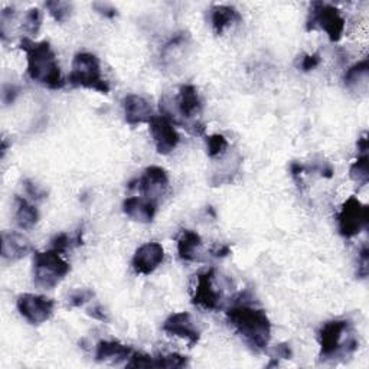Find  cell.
Here are the masks:
<instances>
[{"label": "cell", "instance_id": "cell-28", "mask_svg": "<svg viewBox=\"0 0 369 369\" xmlns=\"http://www.w3.org/2000/svg\"><path fill=\"white\" fill-rule=\"evenodd\" d=\"M322 63V55L321 52H315V53H306L302 56L300 64H299V70H302L303 72H309L311 70H315L321 65Z\"/></svg>", "mask_w": 369, "mask_h": 369}, {"label": "cell", "instance_id": "cell-13", "mask_svg": "<svg viewBox=\"0 0 369 369\" xmlns=\"http://www.w3.org/2000/svg\"><path fill=\"white\" fill-rule=\"evenodd\" d=\"M163 332L170 336H178L188 340L190 347L196 345L201 339V330L198 329L193 318L188 311H179V313L170 315L163 323Z\"/></svg>", "mask_w": 369, "mask_h": 369}, {"label": "cell", "instance_id": "cell-30", "mask_svg": "<svg viewBox=\"0 0 369 369\" xmlns=\"http://www.w3.org/2000/svg\"><path fill=\"white\" fill-rule=\"evenodd\" d=\"M358 277L366 278L369 273V248L368 245H363L358 255Z\"/></svg>", "mask_w": 369, "mask_h": 369}, {"label": "cell", "instance_id": "cell-4", "mask_svg": "<svg viewBox=\"0 0 369 369\" xmlns=\"http://www.w3.org/2000/svg\"><path fill=\"white\" fill-rule=\"evenodd\" d=\"M68 82L72 87L94 90L101 94L110 93V85L101 75L100 60L90 52H78L74 56Z\"/></svg>", "mask_w": 369, "mask_h": 369}, {"label": "cell", "instance_id": "cell-31", "mask_svg": "<svg viewBox=\"0 0 369 369\" xmlns=\"http://www.w3.org/2000/svg\"><path fill=\"white\" fill-rule=\"evenodd\" d=\"M94 296L93 290L90 289H78L70 296V303L72 307H81L84 303L91 300Z\"/></svg>", "mask_w": 369, "mask_h": 369}, {"label": "cell", "instance_id": "cell-39", "mask_svg": "<svg viewBox=\"0 0 369 369\" xmlns=\"http://www.w3.org/2000/svg\"><path fill=\"white\" fill-rule=\"evenodd\" d=\"M212 254L215 255V257H225V255L230 254V247L228 245H221L216 250H214Z\"/></svg>", "mask_w": 369, "mask_h": 369}, {"label": "cell", "instance_id": "cell-12", "mask_svg": "<svg viewBox=\"0 0 369 369\" xmlns=\"http://www.w3.org/2000/svg\"><path fill=\"white\" fill-rule=\"evenodd\" d=\"M192 303L207 310H216L221 303V293L214 289L215 270L209 268L204 273L196 274Z\"/></svg>", "mask_w": 369, "mask_h": 369}, {"label": "cell", "instance_id": "cell-5", "mask_svg": "<svg viewBox=\"0 0 369 369\" xmlns=\"http://www.w3.org/2000/svg\"><path fill=\"white\" fill-rule=\"evenodd\" d=\"M71 267L56 250L37 251L34 255V283L39 289L51 290L67 277Z\"/></svg>", "mask_w": 369, "mask_h": 369}, {"label": "cell", "instance_id": "cell-34", "mask_svg": "<svg viewBox=\"0 0 369 369\" xmlns=\"http://www.w3.org/2000/svg\"><path fill=\"white\" fill-rule=\"evenodd\" d=\"M307 170V167L299 162H293L290 164V174H292V178L294 179V182L297 183L299 188H303V175L304 172Z\"/></svg>", "mask_w": 369, "mask_h": 369}, {"label": "cell", "instance_id": "cell-3", "mask_svg": "<svg viewBox=\"0 0 369 369\" xmlns=\"http://www.w3.org/2000/svg\"><path fill=\"white\" fill-rule=\"evenodd\" d=\"M348 332H351V322L348 321L336 319L325 323L319 332L321 358L328 361L354 355L358 351L359 344L354 335L344 342V336Z\"/></svg>", "mask_w": 369, "mask_h": 369}, {"label": "cell", "instance_id": "cell-19", "mask_svg": "<svg viewBox=\"0 0 369 369\" xmlns=\"http://www.w3.org/2000/svg\"><path fill=\"white\" fill-rule=\"evenodd\" d=\"M202 248V238L201 235L190 231L185 230L178 241V254L181 260L183 261H195L200 255V251Z\"/></svg>", "mask_w": 369, "mask_h": 369}, {"label": "cell", "instance_id": "cell-14", "mask_svg": "<svg viewBox=\"0 0 369 369\" xmlns=\"http://www.w3.org/2000/svg\"><path fill=\"white\" fill-rule=\"evenodd\" d=\"M164 259V250L159 242H146L138 247L133 255L131 266L137 274H152Z\"/></svg>", "mask_w": 369, "mask_h": 369}, {"label": "cell", "instance_id": "cell-8", "mask_svg": "<svg viewBox=\"0 0 369 369\" xmlns=\"http://www.w3.org/2000/svg\"><path fill=\"white\" fill-rule=\"evenodd\" d=\"M179 116L185 120L183 127L192 134L201 136L205 131V124L195 120L202 112V101L198 90L190 84L181 85L178 97L175 100Z\"/></svg>", "mask_w": 369, "mask_h": 369}, {"label": "cell", "instance_id": "cell-6", "mask_svg": "<svg viewBox=\"0 0 369 369\" xmlns=\"http://www.w3.org/2000/svg\"><path fill=\"white\" fill-rule=\"evenodd\" d=\"M347 20L340 15V11L323 2H315L310 6L309 19L306 23L307 31H323L330 42L340 41L345 31Z\"/></svg>", "mask_w": 369, "mask_h": 369}, {"label": "cell", "instance_id": "cell-36", "mask_svg": "<svg viewBox=\"0 0 369 369\" xmlns=\"http://www.w3.org/2000/svg\"><path fill=\"white\" fill-rule=\"evenodd\" d=\"M89 315L97 321H101V322H107L108 321V316H107V311L104 310L103 306L97 304L91 309H89Z\"/></svg>", "mask_w": 369, "mask_h": 369}, {"label": "cell", "instance_id": "cell-25", "mask_svg": "<svg viewBox=\"0 0 369 369\" xmlns=\"http://www.w3.org/2000/svg\"><path fill=\"white\" fill-rule=\"evenodd\" d=\"M42 25V13L38 8H32L26 12L22 27L30 37H37Z\"/></svg>", "mask_w": 369, "mask_h": 369}, {"label": "cell", "instance_id": "cell-20", "mask_svg": "<svg viewBox=\"0 0 369 369\" xmlns=\"http://www.w3.org/2000/svg\"><path fill=\"white\" fill-rule=\"evenodd\" d=\"M241 20L240 13L233 6H214L211 9V25L216 35H222L226 27Z\"/></svg>", "mask_w": 369, "mask_h": 369}, {"label": "cell", "instance_id": "cell-22", "mask_svg": "<svg viewBox=\"0 0 369 369\" xmlns=\"http://www.w3.org/2000/svg\"><path fill=\"white\" fill-rule=\"evenodd\" d=\"M368 75H369V61L368 58L356 63L355 65H352L345 77V87L351 91H361L362 89L366 90V85H368Z\"/></svg>", "mask_w": 369, "mask_h": 369}, {"label": "cell", "instance_id": "cell-16", "mask_svg": "<svg viewBox=\"0 0 369 369\" xmlns=\"http://www.w3.org/2000/svg\"><path fill=\"white\" fill-rule=\"evenodd\" d=\"M157 204L146 196H130L123 202V212L136 222L149 224L156 215Z\"/></svg>", "mask_w": 369, "mask_h": 369}, {"label": "cell", "instance_id": "cell-38", "mask_svg": "<svg viewBox=\"0 0 369 369\" xmlns=\"http://www.w3.org/2000/svg\"><path fill=\"white\" fill-rule=\"evenodd\" d=\"M358 149H359L361 155L368 153V149H369V143H368V133H363V134L358 138Z\"/></svg>", "mask_w": 369, "mask_h": 369}, {"label": "cell", "instance_id": "cell-32", "mask_svg": "<svg viewBox=\"0 0 369 369\" xmlns=\"http://www.w3.org/2000/svg\"><path fill=\"white\" fill-rule=\"evenodd\" d=\"M23 188H25L26 193L30 195L32 200H35V201H42L46 198V190L42 189L39 185L34 183L32 181H30V179L23 181Z\"/></svg>", "mask_w": 369, "mask_h": 369}, {"label": "cell", "instance_id": "cell-27", "mask_svg": "<svg viewBox=\"0 0 369 369\" xmlns=\"http://www.w3.org/2000/svg\"><path fill=\"white\" fill-rule=\"evenodd\" d=\"M205 141H207V149H208L209 157L222 156L230 146L228 140H226V137L222 134H211L205 138Z\"/></svg>", "mask_w": 369, "mask_h": 369}, {"label": "cell", "instance_id": "cell-9", "mask_svg": "<svg viewBox=\"0 0 369 369\" xmlns=\"http://www.w3.org/2000/svg\"><path fill=\"white\" fill-rule=\"evenodd\" d=\"M16 306L19 313L31 325H41L51 319L55 309V302L46 296L23 293L18 297Z\"/></svg>", "mask_w": 369, "mask_h": 369}, {"label": "cell", "instance_id": "cell-7", "mask_svg": "<svg viewBox=\"0 0 369 369\" xmlns=\"http://www.w3.org/2000/svg\"><path fill=\"white\" fill-rule=\"evenodd\" d=\"M369 224V208L356 196H349L337 214L339 233L344 238L359 235Z\"/></svg>", "mask_w": 369, "mask_h": 369}, {"label": "cell", "instance_id": "cell-35", "mask_svg": "<svg viewBox=\"0 0 369 369\" xmlns=\"http://www.w3.org/2000/svg\"><path fill=\"white\" fill-rule=\"evenodd\" d=\"M19 93H20V89L16 87V85H12V84L5 85V87H4V93H2L4 103H5L6 105H8V104H12V103L16 100V97L19 96Z\"/></svg>", "mask_w": 369, "mask_h": 369}, {"label": "cell", "instance_id": "cell-11", "mask_svg": "<svg viewBox=\"0 0 369 369\" xmlns=\"http://www.w3.org/2000/svg\"><path fill=\"white\" fill-rule=\"evenodd\" d=\"M137 185H134L133 182H130L129 188L130 189H140V192L143 193V196L149 198L152 201H157L159 198L166 192L167 186H169V176L167 172L160 167V166H149L145 174L141 178H138L136 181Z\"/></svg>", "mask_w": 369, "mask_h": 369}, {"label": "cell", "instance_id": "cell-26", "mask_svg": "<svg viewBox=\"0 0 369 369\" xmlns=\"http://www.w3.org/2000/svg\"><path fill=\"white\" fill-rule=\"evenodd\" d=\"M45 8L51 13V16L60 23L65 22L72 13V5L70 2H63V0H52V2H46Z\"/></svg>", "mask_w": 369, "mask_h": 369}, {"label": "cell", "instance_id": "cell-23", "mask_svg": "<svg viewBox=\"0 0 369 369\" xmlns=\"http://www.w3.org/2000/svg\"><path fill=\"white\" fill-rule=\"evenodd\" d=\"M351 179L359 186H365L369 182V157L368 153L361 155L349 169Z\"/></svg>", "mask_w": 369, "mask_h": 369}, {"label": "cell", "instance_id": "cell-10", "mask_svg": "<svg viewBox=\"0 0 369 369\" xmlns=\"http://www.w3.org/2000/svg\"><path fill=\"white\" fill-rule=\"evenodd\" d=\"M150 133L155 141L157 153L169 155L176 149L181 141V136L175 129V124L164 116H153L149 122Z\"/></svg>", "mask_w": 369, "mask_h": 369}, {"label": "cell", "instance_id": "cell-18", "mask_svg": "<svg viewBox=\"0 0 369 369\" xmlns=\"http://www.w3.org/2000/svg\"><path fill=\"white\" fill-rule=\"evenodd\" d=\"M131 354V348L119 342V340H101L96 349V359L98 362L119 363L130 359Z\"/></svg>", "mask_w": 369, "mask_h": 369}, {"label": "cell", "instance_id": "cell-37", "mask_svg": "<svg viewBox=\"0 0 369 369\" xmlns=\"http://www.w3.org/2000/svg\"><path fill=\"white\" fill-rule=\"evenodd\" d=\"M276 355H277V358H280V359H292L293 352H292V348H290L289 344H280V345L276 348Z\"/></svg>", "mask_w": 369, "mask_h": 369}, {"label": "cell", "instance_id": "cell-29", "mask_svg": "<svg viewBox=\"0 0 369 369\" xmlns=\"http://www.w3.org/2000/svg\"><path fill=\"white\" fill-rule=\"evenodd\" d=\"M127 368H153V356L143 352H133Z\"/></svg>", "mask_w": 369, "mask_h": 369}, {"label": "cell", "instance_id": "cell-33", "mask_svg": "<svg viewBox=\"0 0 369 369\" xmlns=\"http://www.w3.org/2000/svg\"><path fill=\"white\" fill-rule=\"evenodd\" d=\"M93 9L100 13L101 16L104 18H108V19H112V18H116L117 16V9L110 5V4H104V2H94L93 4Z\"/></svg>", "mask_w": 369, "mask_h": 369}, {"label": "cell", "instance_id": "cell-21", "mask_svg": "<svg viewBox=\"0 0 369 369\" xmlns=\"http://www.w3.org/2000/svg\"><path fill=\"white\" fill-rule=\"evenodd\" d=\"M39 221L38 209L27 202L25 198L16 196V212L15 222L20 230H32Z\"/></svg>", "mask_w": 369, "mask_h": 369}, {"label": "cell", "instance_id": "cell-17", "mask_svg": "<svg viewBox=\"0 0 369 369\" xmlns=\"http://www.w3.org/2000/svg\"><path fill=\"white\" fill-rule=\"evenodd\" d=\"M32 251V244L25 235L15 231L2 233V257L8 261H18Z\"/></svg>", "mask_w": 369, "mask_h": 369}, {"label": "cell", "instance_id": "cell-15", "mask_svg": "<svg viewBox=\"0 0 369 369\" xmlns=\"http://www.w3.org/2000/svg\"><path fill=\"white\" fill-rule=\"evenodd\" d=\"M123 108L126 122L130 126L149 123L153 117V110L149 101L137 94L126 96L123 100Z\"/></svg>", "mask_w": 369, "mask_h": 369}, {"label": "cell", "instance_id": "cell-24", "mask_svg": "<svg viewBox=\"0 0 369 369\" xmlns=\"http://www.w3.org/2000/svg\"><path fill=\"white\" fill-rule=\"evenodd\" d=\"M188 363H189V359L183 355H179V354L153 356V368L175 369V368H185V366H188Z\"/></svg>", "mask_w": 369, "mask_h": 369}, {"label": "cell", "instance_id": "cell-1", "mask_svg": "<svg viewBox=\"0 0 369 369\" xmlns=\"http://www.w3.org/2000/svg\"><path fill=\"white\" fill-rule=\"evenodd\" d=\"M226 318L254 352L267 349L271 339V323L263 309L237 300L226 310Z\"/></svg>", "mask_w": 369, "mask_h": 369}, {"label": "cell", "instance_id": "cell-2", "mask_svg": "<svg viewBox=\"0 0 369 369\" xmlns=\"http://www.w3.org/2000/svg\"><path fill=\"white\" fill-rule=\"evenodd\" d=\"M19 48L26 53L27 75L32 81L49 90H61L65 87V79L49 42H34L30 38H23Z\"/></svg>", "mask_w": 369, "mask_h": 369}]
</instances>
